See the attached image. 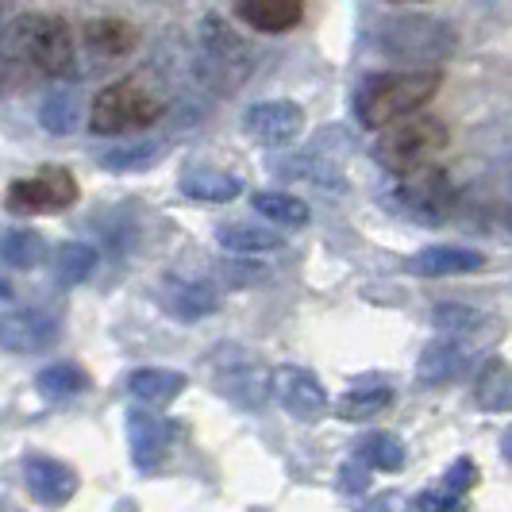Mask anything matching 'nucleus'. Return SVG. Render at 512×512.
I'll return each instance as SVG.
<instances>
[{
  "label": "nucleus",
  "instance_id": "f257e3e1",
  "mask_svg": "<svg viewBox=\"0 0 512 512\" xmlns=\"http://www.w3.org/2000/svg\"><path fill=\"white\" fill-rule=\"evenodd\" d=\"M74 66V35L54 12L16 16L0 47V93H24L39 81H58Z\"/></svg>",
  "mask_w": 512,
  "mask_h": 512
},
{
  "label": "nucleus",
  "instance_id": "f03ea898",
  "mask_svg": "<svg viewBox=\"0 0 512 512\" xmlns=\"http://www.w3.org/2000/svg\"><path fill=\"white\" fill-rule=\"evenodd\" d=\"M443 74L439 70H405V74H370L355 89V116L362 128L382 131L385 124L420 112L436 101Z\"/></svg>",
  "mask_w": 512,
  "mask_h": 512
},
{
  "label": "nucleus",
  "instance_id": "7ed1b4c3",
  "mask_svg": "<svg viewBox=\"0 0 512 512\" xmlns=\"http://www.w3.org/2000/svg\"><path fill=\"white\" fill-rule=\"evenodd\" d=\"M443 147H447V124L420 108V112H409V116L385 124V131L378 135L370 154H374V162L382 166L385 174L401 178L416 166H428Z\"/></svg>",
  "mask_w": 512,
  "mask_h": 512
},
{
  "label": "nucleus",
  "instance_id": "20e7f679",
  "mask_svg": "<svg viewBox=\"0 0 512 512\" xmlns=\"http://www.w3.org/2000/svg\"><path fill=\"white\" fill-rule=\"evenodd\" d=\"M166 112V101L154 93L143 77H124L104 85L89 108V128L97 135H128L158 124Z\"/></svg>",
  "mask_w": 512,
  "mask_h": 512
},
{
  "label": "nucleus",
  "instance_id": "39448f33",
  "mask_svg": "<svg viewBox=\"0 0 512 512\" xmlns=\"http://www.w3.org/2000/svg\"><path fill=\"white\" fill-rule=\"evenodd\" d=\"M393 205L416 224L439 228L455 208V185L447 178V170L428 162V166H416L409 174H401L397 189H393Z\"/></svg>",
  "mask_w": 512,
  "mask_h": 512
},
{
  "label": "nucleus",
  "instance_id": "423d86ee",
  "mask_svg": "<svg viewBox=\"0 0 512 512\" xmlns=\"http://www.w3.org/2000/svg\"><path fill=\"white\" fill-rule=\"evenodd\" d=\"M378 43L389 51V58L436 62L455 54V31L443 20H428V16H393L378 31Z\"/></svg>",
  "mask_w": 512,
  "mask_h": 512
},
{
  "label": "nucleus",
  "instance_id": "0eeeda50",
  "mask_svg": "<svg viewBox=\"0 0 512 512\" xmlns=\"http://www.w3.org/2000/svg\"><path fill=\"white\" fill-rule=\"evenodd\" d=\"M77 197H81V189H77L70 170L43 166L31 178L12 181L8 193H4V205H8V212H16V216H47V212L70 208Z\"/></svg>",
  "mask_w": 512,
  "mask_h": 512
},
{
  "label": "nucleus",
  "instance_id": "6e6552de",
  "mask_svg": "<svg viewBox=\"0 0 512 512\" xmlns=\"http://www.w3.org/2000/svg\"><path fill=\"white\" fill-rule=\"evenodd\" d=\"M212 382L239 409H262L266 397H270L266 366H262V359L247 355L243 347H220L212 355Z\"/></svg>",
  "mask_w": 512,
  "mask_h": 512
},
{
  "label": "nucleus",
  "instance_id": "1a4fd4ad",
  "mask_svg": "<svg viewBox=\"0 0 512 512\" xmlns=\"http://www.w3.org/2000/svg\"><path fill=\"white\" fill-rule=\"evenodd\" d=\"M270 397H274L289 416H297V420H305V424H316V420L328 412V389H324V382H320L312 370L293 366V362L270 370Z\"/></svg>",
  "mask_w": 512,
  "mask_h": 512
},
{
  "label": "nucleus",
  "instance_id": "9d476101",
  "mask_svg": "<svg viewBox=\"0 0 512 512\" xmlns=\"http://www.w3.org/2000/svg\"><path fill=\"white\" fill-rule=\"evenodd\" d=\"M243 131L262 147H285L305 131V108L297 101H262L251 104L243 116Z\"/></svg>",
  "mask_w": 512,
  "mask_h": 512
},
{
  "label": "nucleus",
  "instance_id": "9b49d317",
  "mask_svg": "<svg viewBox=\"0 0 512 512\" xmlns=\"http://www.w3.org/2000/svg\"><path fill=\"white\" fill-rule=\"evenodd\" d=\"M58 343V320L47 312H4L0 316V347L12 355H43Z\"/></svg>",
  "mask_w": 512,
  "mask_h": 512
},
{
  "label": "nucleus",
  "instance_id": "f8f14e48",
  "mask_svg": "<svg viewBox=\"0 0 512 512\" xmlns=\"http://www.w3.org/2000/svg\"><path fill=\"white\" fill-rule=\"evenodd\" d=\"M158 305L166 308L174 320L181 324H193V320H205L220 308L216 289L201 278H185V274H166L158 285Z\"/></svg>",
  "mask_w": 512,
  "mask_h": 512
},
{
  "label": "nucleus",
  "instance_id": "ddd939ff",
  "mask_svg": "<svg viewBox=\"0 0 512 512\" xmlns=\"http://www.w3.org/2000/svg\"><path fill=\"white\" fill-rule=\"evenodd\" d=\"M170 439H174V420H162L151 409L128 412V447H131V462L139 470H154L158 462L166 459Z\"/></svg>",
  "mask_w": 512,
  "mask_h": 512
},
{
  "label": "nucleus",
  "instance_id": "4468645a",
  "mask_svg": "<svg viewBox=\"0 0 512 512\" xmlns=\"http://www.w3.org/2000/svg\"><path fill=\"white\" fill-rule=\"evenodd\" d=\"M24 482H27V493H31L39 505H66L77 493L74 466L51 459V455H27Z\"/></svg>",
  "mask_w": 512,
  "mask_h": 512
},
{
  "label": "nucleus",
  "instance_id": "2eb2a0df",
  "mask_svg": "<svg viewBox=\"0 0 512 512\" xmlns=\"http://www.w3.org/2000/svg\"><path fill=\"white\" fill-rule=\"evenodd\" d=\"M235 12L262 35H282L305 20V0H235Z\"/></svg>",
  "mask_w": 512,
  "mask_h": 512
},
{
  "label": "nucleus",
  "instance_id": "dca6fc26",
  "mask_svg": "<svg viewBox=\"0 0 512 512\" xmlns=\"http://www.w3.org/2000/svg\"><path fill=\"white\" fill-rule=\"evenodd\" d=\"M482 266H486V255L470 251V247H424L409 262L416 278H459V274H474Z\"/></svg>",
  "mask_w": 512,
  "mask_h": 512
},
{
  "label": "nucleus",
  "instance_id": "f3484780",
  "mask_svg": "<svg viewBox=\"0 0 512 512\" xmlns=\"http://www.w3.org/2000/svg\"><path fill=\"white\" fill-rule=\"evenodd\" d=\"M270 170L274 174H285V178L293 181H312V185H320V189H332L339 193L343 189V166L332 162L324 147L316 143V151L308 154H293V158H278V162H270Z\"/></svg>",
  "mask_w": 512,
  "mask_h": 512
},
{
  "label": "nucleus",
  "instance_id": "a211bd4d",
  "mask_svg": "<svg viewBox=\"0 0 512 512\" xmlns=\"http://www.w3.org/2000/svg\"><path fill=\"white\" fill-rule=\"evenodd\" d=\"M393 405V385L382 378H362V382L347 385V393L335 401V416L339 420H370Z\"/></svg>",
  "mask_w": 512,
  "mask_h": 512
},
{
  "label": "nucleus",
  "instance_id": "6ab92c4d",
  "mask_svg": "<svg viewBox=\"0 0 512 512\" xmlns=\"http://www.w3.org/2000/svg\"><path fill=\"white\" fill-rule=\"evenodd\" d=\"M185 385H189V378H185V374H178V370L143 366V370H135V374L128 378V393L135 397V401L151 405V409H162V405L178 401L181 393H185Z\"/></svg>",
  "mask_w": 512,
  "mask_h": 512
},
{
  "label": "nucleus",
  "instance_id": "aec40b11",
  "mask_svg": "<svg viewBox=\"0 0 512 512\" xmlns=\"http://www.w3.org/2000/svg\"><path fill=\"white\" fill-rule=\"evenodd\" d=\"M462 370H466V351H462L455 339H436L420 351V362H416V378L424 385H443L455 382Z\"/></svg>",
  "mask_w": 512,
  "mask_h": 512
},
{
  "label": "nucleus",
  "instance_id": "412c9836",
  "mask_svg": "<svg viewBox=\"0 0 512 512\" xmlns=\"http://www.w3.org/2000/svg\"><path fill=\"white\" fill-rule=\"evenodd\" d=\"M178 189L189 201H205V205H228L243 193V181L224 170H189L181 174Z\"/></svg>",
  "mask_w": 512,
  "mask_h": 512
},
{
  "label": "nucleus",
  "instance_id": "4be33fe9",
  "mask_svg": "<svg viewBox=\"0 0 512 512\" xmlns=\"http://www.w3.org/2000/svg\"><path fill=\"white\" fill-rule=\"evenodd\" d=\"M47 258V239L35 228L0 231V262L8 270H35Z\"/></svg>",
  "mask_w": 512,
  "mask_h": 512
},
{
  "label": "nucleus",
  "instance_id": "5701e85b",
  "mask_svg": "<svg viewBox=\"0 0 512 512\" xmlns=\"http://www.w3.org/2000/svg\"><path fill=\"white\" fill-rule=\"evenodd\" d=\"M35 389H39L43 401L62 405V401H74L77 393L89 389V374H85L77 362H54V366H47V370H39Z\"/></svg>",
  "mask_w": 512,
  "mask_h": 512
},
{
  "label": "nucleus",
  "instance_id": "b1692460",
  "mask_svg": "<svg viewBox=\"0 0 512 512\" xmlns=\"http://www.w3.org/2000/svg\"><path fill=\"white\" fill-rule=\"evenodd\" d=\"M85 43H89V51L101 54V58H124L139 43V31L128 20L108 16V20H93V24L85 27Z\"/></svg>",
  "mask_w": 512,
  "mask_h": 512
},
{
  "label": "nucleus",
  "instance_id": "393cba45",
  "mask_svg": "<svg viewBox=\"0 0 512 512\" xmlns=\"http://www.w3.org/2000/svg\"><path fill=\"white\" fill-rule=\"evenodd\" d=\"M216 243L231 255H266L282 247V235L270 228H255V224H220Z\"/></svg>",
  "mask_w": 512,
  "mask_h": 512
},
{
  "label": "nucleus",
  "instance_id": "a878e982",
  "mask_svg": "<svg viewBox=\"0 0 512 512\" xmlns=\"http://www.w3.org/2000/svg\"><path fill=\"white\" fill-rule=\"evenodd\" d=\"M405 443L393 436V432H370L355 443V459L370 470H382V474H397L405 466Z\"/></svg>",
  "mask_w": 512,
  "mask_h": 512
},
{
  "label": "nucleus",
  "instance_id": "bb28decb",
  "mask_svg": "<svg viewBox=\"0 0 512 512\" xmlns=\"http://www.w3.org/2000/svg\"><path fill=\"white\" fill-rule=\"evenodd\" d=\"M251 205L258 208V216H266V220L278 224V228H305L308 216H312L301 197H293V193H274V189L255 193Z\"/></svg>",
  "mask_w": 512,
  "mask_h": 512
},
{
  "label": "nucleus",
  "instance_id": "cd10ccee",
  "mask_svg": "<svg viewBox=\"0 0 512 512\" xmlns=\"http://www.w3.org/2000/svg\"><path fill=\"white\" fill-rule=\"evenodd\" d=\"M93 270H97V251L89 243H81V239H70V243H62L54 251V278L62 285L89 282Z\"/></svg>",
  "mask_w": 512,
  "mask_h": 512
},
{
  "label": "nucleus",
  "instance_id": "c85d7f7f",
  "mask_svg": "<svg viewBox=\"0 0 512 512\" xmlns=\"http://www.w3.org/2000/svg\"><path fill=\"white\" fill-rule=\"evenodd\" d=\"M39 124L51 135H70L81 124V97H77V89H54L51 97L39 104Z\"/></svg>",
  "mask_w": 512,
  "mask_h": 512
},
{
  "label": "nucleus",
  "instance_id": "c756f323",
  "mask_svg": "<svg viewBox=\"0 0 512 512\" xmlns=\"http://www.w3.org/2000/svg\"><path fill=\"white\" fill-rule=\"evenodd\" d=\"M478 405L486 412L512 409V366L505 359H489V366L478 378Z\"/></svg>",
  "mask_w": 512,
  "mask_h": 512
},
{
  "label": "nucleus",
  "instance_id": "7c9ffc66",
  "mask_svg": "<svg viewBox=\"0 0 512 512\" xmlns=\"http://www.w3.org/2000/svg\"><path fill=\"white\" fill-rule=\"evenodd\" d=\"M432 324L439 335L447 339H466V335H478L489 324V312L474 305H439L432 308Z\"/></svg>",
  "mask_w": 512,
  "mask_h": 512
},
{
  "label": "nucleus",
  "instance_id": "2f4dec72",
  "mask_svg": "<svg viewBox=\"0 0 512 512\" xmlns=\"http://www.w3.org/2000/svg\"><path fill=\"white\" fill-rule=\"evenodd\" d=\"M158 158H162V143H154V139H139V143H124V147H108L97 162H101L104 170L131 174V170H151Z\"/></svg>",
  "mask_w": 512,
  "mask_h": 512
},
{
  "label": "nucleus",
  "instance_id": "473e14b6",
  "mask_svg": "<svg viewBox=\"0 0 512 512\" xmlns=\"http://www.w3.org/2000/svg\"><path fill=\"white\" fill-rule=\"evenodd\" d=\"M205 47L208 54L216 58V62H239L243 70H247V47L239 43V35L235 31H228V24L224 20H216V16H208L205 20Z\"/></svg>",
  "mask_w": 512,
  "mask_h": 512
},
{
  "label": "nucleus",
  "instance_id": "72a5a7b5",
  "mask_svg": "<svg viewBox=\"0 0 512 512\" xmlns=\"http://www.w3.org/2000/svg\"><path fill=\"white\" fill-rule=\"evenodd\" d=\"M443 486L455 489L459 497H466L470 489L478 486V466H474V459H455V462H451V470H447Z\"/></svg>",
  "mask_w": 512,
  "mask_h": 512
},
{
  "label": "nucleus",
  "instance_id": "f704fd0d",
  "mask_svg": "<svg viewBox=\"0 0 512 512\" xmlns=\"http://www.w3.org/2000/svg\"><path fill=\"white\" fill-rule=\"evenodd\" d=\"M412 505H416V509H462V497L455 493V489L436 486V489L416 493V497H412Z\"/></svg>",
  "mask_w": 512,
  "mask_h": 512
},
{
  "label": "nucleus",
  "instance_id": "c9c22d12",
  "mask_svg": "<svg viewBox=\"0 0 512 512\" xmlns=\"http://www.w3.org/2000/svg\"><path fill=\"white\" fill-rule=\"evenodd\" d=\"M339 489H343V493H366V489H370V466H362L359 459H351L339 470Z\"/></svg>",
  "mask_w": 512,
  "mask_h": 512
},
{
  "label": "nucleus",
  "instance_id": "e433bc0d",
  "mask_svg": "<svg viewBox=\"0 0 512 512\" xmlns=\"http://www.w3.org/2000/svg\"><path fill=\"white\" fill-rule=\"evenodd\" d=\"M501 455H505V459L512 462V428L505 432V439H501Z\"/></svg>",
  "mask_w": 512,
  "mask_h": 512
},
{
  "label": "nucleus",
  "instance_id": "4c0bfd02",
  "mask_svg": "<svg viewBox=\"0 0 512 512\" xmlns=\"http://www.w3.org/2000/svg\"><path fill=\"white\" fill-rule=\"evenodd\" d=\"M509 228H512V205H509Z\"/></svg>",
  "mask_w": 512,
  "mask_h": 512
}]
</instances>
